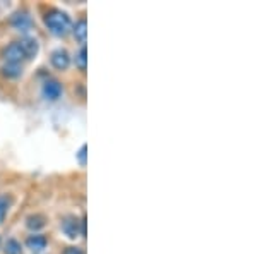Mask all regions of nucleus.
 <instances>
[{"mask_svg":"<svg viewBox=\"0 0 257 254\" xmlns=\"http://www.w3.org/2000/svg\"><path fill=\"white\" fill-rule=\"evenodd\" d=\"M50 60H52L53 67L59 70H65L70 65V55L67 50H64V48L55 50V52L52 53V57H50Z\"/></svg>","mask_w":257,"mask_h":254,"instance_id":"7","label":"nucleus"},{"mask_svg":"<svg viewBox=\"0 0 257 254\" xmlns=\"http://www.w3.org/2000/svg\"><path fill=\"white\" fill-rule=\"evenodd\" d=\"M2 74L11 79L14 77H19L21 74H23V69H21V65H14V64H6L2 67Z\"/></svg>","mask_w":257,"mask_h":254,"instance_id":"11","label":"nucleus"},{"mask_svg":"<svg viewBox=\"0 0 257 254\" xmlns=\"http://www.w3.org/2000/svg\"><path fill=\"white\" fill-rule=\"evenodd\" d=\"M81 222H82V220H81ZM81 222L76 218V216H67V218L62 222V230H64V234L67 235L69 239H76L77 235L82 234V230L79 228Z\"/></svg>","mask_w":257,"mask_h":254,"instance_id":"6","label":"nucleus"},{"mask_svg":"<svg viewBox=\"0 0 257 254\" xmlns=\"http://www.w3.org/2000/svg\"><path fill=\"white\" fill-rule=\"evenodd\" d=\"M6 254H23V247L16 239H9L6 242Z\"/></svg>","mask_w":257,"mask_h":254,"instance_id":"13","label":"nucleus"},{"mask_svg":"<svg viewBox=\"0 0 257 254\" xmlns=\"http://www.w3.org/2000/svg\"><path fill=\"white\" fill-rule=\"evenodd\" d=\"M74 36H76V40L82 43V47H84L86 43V33H88V23H86V19H79L76 23V26H74Z\"/></svg>","mask_w":257,"mask_h":254,"instance_id":"9","label":"nucleus"},{"mask_svg":"<svg viewBox=\"0 0 257 254\" xmlns=\"http://www.w3.org/2000/svg\"><path fill=\"white\" fill-rule=\"evenodd\" d=\"M41 93H43V97L50 100V102H55V100H59L60 95L64 93V88H62V84L57 79H48V81H45Z\"/></svg>","mask_w":257,"mask_h":254,"instance_id":"3","label":"nucleus"},{"mask_svg":"<svg viewBox=\"0 0 257 254\" xmlns=\"http://www.w3.org/2000/svg\"><path fill=\"white\" fill-rule=\"evenodd\" d=\"M26 225L31 230H40V228L45 227V218L41 215H31V216H28Z\"/></svg>","mask_w":257,"mask_h":254,"instance_id":"10","label":"nucleus"},{"mask_svg":"<svg viewBox=\"0 0 257 254\" xmlns=\"http://www.w3.org/2000/svg\"><path fill=\"white\" fill-rule=\"evenodd\" d=\"M26 245L31 249V251L35 252H40L43 251L45 247H47V239H45V235H40V234H33L28 237L26 240Z\"/></svg>","mask_w":257,"mask_h":254,"instance_id":"8","label":"nucleus"},{"mask_svg":"<svg viewBox=\"0 0 257 254\" xmlns=\"http://www.w3.org/2000/svg\"><path fill=\"white\" fill-rule=\"evenodd\" d=\"M4 57H6V64H14V65H21V62L26 60V55H24V52L21 50L18 41L11 43L9 47L6 48Z\"/></svg>","mask_w":257,"mask_h":254,"instance_id":"2","label":"nucleus"},{"mask_svg":"<svg viewBox=\"0 0 257 254\" xmlns=\"http://www.w3.org/2000/svg\"><path fill=\"white\" fill-rule=\"evenodd\" d=\"M62 254H84V252H82V249L79 247H67Z\"/></svg>","mask_w":257,"mask_h":254,"instance_id":"16","label":"nucleus"},{"mask_svg":"<svg viewBox=\"0 0 257 254\" xmlns=\"http://www.w3.org/2000/svg\"><path fill=\"white\" fill-rule=\"evenodd\" d=\"M18 43H19L21 50L24 52V55H26V60H31L38 55L40 45H38V40L36 38H33V36H24V38H21Z\"/></svg>","mask_w":257,"mask_h":254,"instance_id":"4","label":"nucleus"},{"mask_svg":"<svg viewBox=\"0 0 257 254\" xmlns=\"http://www.w3.org/2000/svg\"><path fill=\"white\" fill-rule=\"evenodd\" d=\"M86 151H88V146H86V144H82L81 149H79V153H77V160H79V163L82 166L86 165Z\"/></svg>","mask_w":257,"mask_h":254,"instance_id":"15","label":"nucleus"},{"mask_svg":"<svg viewBox=\"0 0 257 254\" xmlns=\"http://www.w3.org/2000/svg\"><path fill=\"white\" fill-rule=\"evenodd\" d=\"M9 198L7 196H0V223L4 222V218H6L7 215V210H9Z\"/></svg>","mask_w":257,"mask_h":254,"instance_id":"14","label":"nucleus"},{"mask_svg":"<svg viewBox=\"0 0 257 254\" xmlns=\"http://www.w3.org/2000/svg\"><path fill=\"white\" fill-rule=\"evenodd\" d=\"M12 26L16 28L18 31H30L33 28V19L31 16L28 14L26 11H21V12H16L14 16H12Z\"/></svg>","mask_w":257,"mask_h":254,"instance_id":"5","label":"nucleus"},{"mask_svg":"<svg viewBox=\"0 0 257 254\" xmlns=\"http://www.w3.org/2000/svg\"><path fill=\"white\" fill-rule=\"evenodd\" d=\"M45 24L53 35L57 36H65L72 28V23H70V18L65 12L62 11H50L47 16H45Z\"/></svg>","mask_w":257,"mask_h":254,"instance_id":"1","label":"nucleus"},{"mask_svg":"<svg viewBox=\"0 0 257 254\" xmlns=\"http://www.w3.org/2000/svg\"><path fill=\"white\" fill-rule=\"evenodd\" d=\"M76 65L81 70H86V65H88V50H86V47H81V50L77 52V55H76Z\"/></svg>","mask_w":257,"mask_h":254,"instance_id":"12","label":"nucleus"}]
</instances>
